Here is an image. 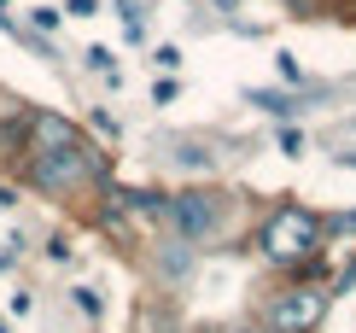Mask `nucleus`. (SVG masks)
Returning <instances> with one entry per match:
<instances>
[{"label":"nucleus","mask_w":356,"mask_h":333,"mask_svg":"<svg viewBox=\"0 0 356 333\" xmlns=\"http://www.w3.org/2000/svg\"><path fill=\"white\" fill-rule=\"evenodd\" d=\"M245 333H251V327H245Z\"/></svg>","instance_id":"7"},{"label":"nucleus","mask_w":356,"mask_h":333,"mask_svg":"<svg viewBox=\"0 0 356 333\" xmlns=\"http://www.w3.org/2000/svg\"><path fill=\"white\" fill-rule=\"evenodd\" d=\"M88 170H94V153H88L82 141H65V146H41L35 153V181L41 187H76V181H88Z\"/></svg>","instance_id":"1"},{"label":"nucleus","mask_w":356,"mask_h":333,"mask_svg":"<svg viewBox=\"0 0 356 333\" xmlns=\"http://www.w3.org/2000/svg\"><path fill=\"white\" fill-rule=\"evenodd\" d=\"M321 316V293H292L275 304V333H304Z\"/></svg>","instance_id":"3"},{"label":"nucleus","mask_w":356,"mask_h":333,"mask_svg":"<svg viewBox=\"0 0 356 333\" xmlns=\"http://www.w3.org/2000/svg\"><path fill=\"white\" fill-rule=\"evenodd\" d=\"M35 141H41V146H65V141H76V134L58 123V117H35Z\"/></svg>","instance_id":"5"},{"label":"nucleus","mask_w":356,"mask_h":333,"mask_svg":"<svg viewBox=\"0 0 356 333\" xmlns=\"http://www.w3.org/2000/svg\"><path fill=\"white\" fill-rule=\"evenodd\" d=\"M175 222H181L187 240H204L216 229V205L204 199V193H181V199H175Z\"/></svg>","instance_id":"4"},{"label":"nucleus","mask_w":356,"mask_h":333,"mask_svg":"<svg viewBox=\"0 0 356 333\" xmlns=\"http://www.w3.org/2000/svg\"><path fill=\"white\" fill-rule=\"evenodd\" d=\"M280 153L298 158V153H304V134H298V129H286V134H280Z\"/></svg>","instance_id":"6"},{"label":"nucleus","mask_w":356,"mask_h":333,"mask_svg":"<svg viewBox=\"0 0 356 333\" xmlns=\"http://www.w3.org/2000/svg\"><path fill=\"white\" fill-rule=\"evenodd\" d=\"M263 246H269L275 257H309L316 251V217L309 210H275V222L263 229Z\"/></svg>","instance_id":"2"}]
</instances>
